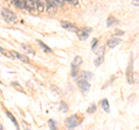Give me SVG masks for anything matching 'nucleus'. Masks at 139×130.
<instances>
[{"label":"nucleus","mask_w":139,"mask_h":130,"mask_svg":"<svg viewBox=\"0 0 139 130\" xmlns=\"http://www.w3.org/2000/svg\"><path fill=\"white\" fill-rule=\"evenodd\" d=\"M82 63V58L80 56H75L71 64V76L73 78H76V76H79V66Z\"/></svg>","instance_id":"1"},{"label":"nucleus","mask_w":139,"mask_h":130,"mask_svg":"<svg viewBox=\"0 0 139 130\" xmlns=\"http://www.w3.org/2000/svg\"><path fill=\"white\" fill-rule=\"evenodd\" d=\"M1 16L6 22H15L16 21V14L9 11L8 8H1Z\"/></svg>","instance_id":"2"},{"label":"nucleus","mask_w":139,"mask_h":130,"mask_svg":"<svg viewBox=\"0 0 139 130\" xmlns=\"http://www.w3.org/2000/svg\"><path fill=\"white\" fill-rule=\"evenodd\" d=\"M79 124H80V118H79L78 115H72L65 120V125L68 129H73V128H75Z\"/></svg>","instance_id":"3"},{"label":"nucleus","mask_w":139,"mask_h":130,"mask_svg":"<svg viewBox=\"0 0 139 130\" xmlns=\"http://www.w3.org/2000/svg\"><path fill=\"white\" fill-rule=\"evenodd\" d=\"M132 69H133V58H130V62H129V66H127V71H126V77H127V81H129L130 84H133V71H132Z\"/></svg>","instance_id":"4"},{"label":"nucleus","mask_w":139,"mask_h":130,"mask_svg":"<svg viewBox=\"0 0 139 130\" xmlns=\"http://www.w3.org/2000/svg\"><path fill=\"white\" fill-rule=\"evenodd\" d=\"M76 85H78V88L82 93H87L90 90V84L87 80H78L76 81Z\"/></svg>","instance_id":"5"},{"label":"nucleus","mask_w":139,"mask_h":130,"mask_svg":"<svg viewBox=\"0 0 139 130\" xmlns=\"http://www.w3.org/2000/svg\"><path fill=\"white\" fill-rule=\"evenodd\" d=\"M45 6H46V8H45V11L48 12V14H55L56 12H57V5H56V2L55 1H46L45 2Z\"/></svg>","instance_id":"6"},{"label":"nucleus","mask_w":139,"mask_h":130,"mask_svg":"<svg viewBox=\"0 0 139 130\" xmlns=\"http://www.w3.org/2000/svg\"><path fill=\"white\" fill-rule=\"evenodd\" d=\"M60 26H62L64 29L70 30V31H73V32H76V34H78V31H79L78 28H76L75 26L70 23V22H67V21H60Z\"/></svg>","instance_id":"7"},{"label":"nucleus","mask_w":139,"mask_h":130,"mask_svg":"<svg viewBox=\"0 0 139 130\" xmlns=\"http://www.w3.org/2000/svg\"><path fill=\"white\" fill-rule=\"evenodd\" d=\"M92 31V29L90 28H83V29H80L78 31V37L80 41H85V39L88 38V35H89V32Z\"/></svg>","instance_id":"8"},{"label":"nucleus","mask_w":139,"mask_h":130,"mask_svg":"<svg viewBox=\"0 0 139 130\" xmlns=\"http://www.w3.org/2000/svg\"><path fill=\"white\" fill-rule=\"evenodd\" d=\"M93 78V73L92 72H88V71H82L79 73V77L76 78V81L78 80H87L88 79H92Z\"/></svg>","instance_id":"9"},{"label":"nucleus","mask_w":139,"mask_h":130,"mask_svg":"<svg viewBox=\"0 0 139 130\" xmlns=\"http://www.w3.org/2000/svg\"><path fill=\"white\" fill-rule=\"evenodd\" d=\"M11 53H12V56H13L14 58H18V59H20L21 62H23V63H29V58L27 57V56H24V55H21V53H19L18 51H11Z\"/></svg>","instance_id":"10"},{"label":"nucleus","mask_w":139,"mask_h":130,"mask_svg":"<svg viewBox=\"0 0 139 130\" xmlns=\"http://www.w3.org/2000/svg\"><path fill=\"white\" fill-rule=\"evenodd\" d=\"M120 42H122V39L118 38V37L110 38V39H108V41H107V46H108V48H110V49H112V48H115L116 45H118Z\"/></svg>","instance_id":"11"},{"label":"nucleus","mask_w":139,"mask_h":130,"mask_svg":"<svg viewBox=\"0 0 139 130\" xmlns=\"http://www.w3.org/2000/svg\"><path fill=\"white\" fill-rule=\"evenodd\" d=\"M25 9H27L28 12H30V13H32V12L37 11L35 1H31V0H27V1H25Z\"/></svg>","instance_id":"12"},{"label":"nucleus","mask_w":139,"mask_h":130,"mask_svg":"<svg viewBox=\"0 0 139 130\" xmlns=\"http://www.w3.org/2000/svg\"><path fill=\"white\" fill-rule=\"evenodd\" d=\"M6 115H7V117L9 118V120L13 122V124L15 125V128H16V130H20V127H19V123H18V121H16V118L14 117L13 115H12V113H9V111H6Z\"/></svg>","instance_id":"13"},{"label":"nucleus","mask_w":139,"mask_h":130,"mask_svg":"<svg viewBox=\"0 0 139 130\" xmlns=\"http://www.w3.org/2000/svg\"><path fill=\"white\" fill-rule=\"evenodd\" d=\"M35 4H36V9H37V12H38V13H42V12L45 11L46 6H45V4H44V2H42V1H35Z\"/></svg>","instance_id":"14"},{"label":"nucleus","mask_w":139,"mask_h":130,"mask_svg":"<svg viewBox=\"0 0 139 130\" xmlns=\"http://www.w3.org/2000/svg\"><path fill=\"white\" fill-rule=\"evenodd\" d=\"M12 4H13L14 6H16L18 8L25 9V1H21V0H14V1H12Z\"/></svg>","instance_id":"15"},{"label":"nucleus","mask_w":139,"mask_h":130,"mask_svg":"<svg viewBox=\"0 0 139 130\" xmlns=\"http://www.w3.org/2000/svg\"><path fill=\"white\" fill-rule=\"evenodd\" d=\"M101 106L102 108H103V110L106 111V113H109L110 111V107H109V101L107 99H103L101 101Z\"/></svg>","instance_id":"16"},{"label":"nucleus","mask_w":139,"mask_h":130,"mask_svg":"<svg viewBox=\"0 0 139 130\" xmlns=\"http://www.w3.org/2000/svg\"><path fill=\"white\" fill-rule=\"evenodd\" d=\"M37 43H38L39 45H41L42 48H43V50H44V51H46V52H49V53L52 52V50H51V49L49 48V46L46 45V44L44 43V42H42V41H39V39H37Z\"/></svg>","instance_id":"17"},{"label":"nucleus","mask_w":139,"mask_h":130,"mask_svg":"<svg viewBox=\"0 0 139 130\" xmlns=\"http://www.w3.org/2000/svg\"><path fill=\"white\" fill-rule=\"evenodd\" d=\"M114 23H117V19L114 18V16H109L108 20H107V26L110 27V26H112Z\"/></svg>","instance_id":"18"},{"label":"nucleus","mask_w":139,"mask_h":130,"mask_svg":"<svg viewBox=\"0 0 139 130\" xmlns=\"http://www.w3.org/2000/svg\"><path fill=\"white\" fill-rule=\"evenodd\" d=\"M103 60H104V58H103V56H97V58L94 60V64H95V66H100V65L103 63Z\"/></svg>","instance_id":"19"},{"label":"nucleus","mask_w":139,"mask_h":130,"mask_svg":"<svg viewBox=\"0 0 139 130\" xmlns=\"http://www.w3.org/2000/svg\"><path fill=\"white\" fill-rule=\"evenodd\" d=\"M22 49H23V50L27 51L28 53H32V55L35 53V50H34V49H31V46L27 45V44H22Z\"/></svg>","instance_id":"20"},{"label":"nucleus","mask_w":139,"mask_h":130,"mask_svg":"<svg viewBox=\"0 0 139 130\" xmlns=\"http://www.w3.org/2000/svg\"><path fill=\"white\" fill-rule=\"evenodd\" d=\"M59 109H60V111H63V113H66V111L68 110V107H67V104L65 103L64 101H62V102H60Z\"/></svg>","instance_id":"21"},{"label":"nucleus","mask_w":139,"mask_h":130,"mask_svg":"<svg viewBox=\"0 0 139 130\" xmlns=\"http://www.w3.org/2000/svg\"><path fill=\"white\" fill-rule=\"evenodd\" d=\"M48 123H49V127H50V129H51V130H57V127H56V122H55V120H49V121H48Z\"/></svg>","instance_id":"22"},{"label":"nucleus","mask_w":139,"mask_h":130,"mask_svg":"<svg viewBox=\"0 0 139 130\" xmlns=\"http://www.w3.org/2000/svg\"><path fill=\"white\" fill-rule=\"evenodd\" d=\"M95 110H96V104H95V103H92L89 108L87 109V113H88V114H93V113H95Z\"/></svg>","instance_id":"23"},{"label":"nucleus","mask_w":139,"mask_h":130,"mask_svg":"<svg viewBox=\"0 0 139 130\" xmlns=\"http://www.w3.org/2000/svg\"><path fill=\"white\" fill-rule=\"evenodd\" d=\"M12 86H13V87H15L16 90H18V91H20V92H23V88L21 87V86H20V84H19V83H16V81H13V83H12Z\"/></svg>","instance_id":"24"},{"label":"nucleus","mask_w":139,"mask_h":130,"mask_svg":"<svg viewBox=\"0 0 139 130\" xmlns=\"http://www.w3.org/2000/svg\"><path fill=\"white\" fill-rule=\"evenodd\" d=\"M96 44H97V38H94L92 42V50H96Z\"/></svg>","instance_id":"25"},{"label":"nucleus","mask_w":139,"mask_h":130,"mask_svg":"<svg viewBox=\"0 0 139 130\" xmlns=\"http://www.w3.org/2000/svg\"><path fill=\"white\" fill-rule=\"evenodd\" d=\"M55 2H56V5H57V6H63V5L65 4V2L62 1V0H55Z\"/></svg>","instance_id":"26"},{"label":"nucleus","mask_w":139,"mask_h":130,"mask_svg":"<svg viewBox=\"0 0 139 130\" xmlns=\"http://www.w3.org/2000/svg\"><path fill=\"white\" fill-rule=\"evenodd\" d=\"M124 34V31H122V30H117L116 29L115 31H114V35H123Z\"/></svg>","instance_id":"27"},{"label":"nucleus","mask_w":139,"mask_h":130,"mask_svg":"<svg viewBox=\"0 0 139 130\" xmlns=\"http://www.w3.org/2000/svg\"><path fill=\"white\" fill-rule=\"evenodd\" d=\"M70 4H72V5H79V2L78 1H75V0H70Z\"/></svg>","instance_id":"28"},{"label":"nucleus","mask_w":139,"mask_h":130,"mask_svg":"<svg viewBox=\"0 0 139 130\" xmlns=\"http://www.w3.org/2000/svg\"><path fill=\"white\" fill-rule=\"evenodd\" d=\"M132 4L136 5V6H139V1H132Z\"/></svg>","instance_id":"29"},{"label":"nucleus","mask_w":139,"mask_h":130,"mask_svg":"<svg viewBox=\"0 0 139 130\" xmlns=\"http://www.w3.org/2000/svg\"><path fill=\"white\" fill-rule=\"evenodd\" d=\"M0 129H1V130H4V125H2V124L0 125Z\"/></svg>","instance_id":"30"}]
</instances>
